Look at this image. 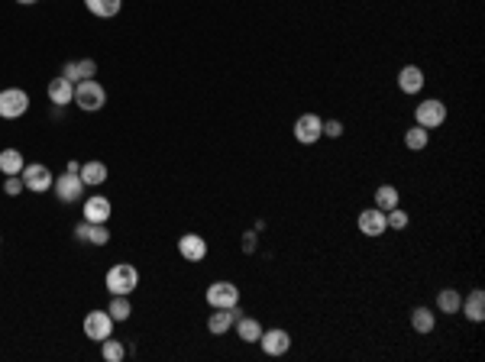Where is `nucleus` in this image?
<instances>
[{"mask_svg": "<svg viewBox=\"0 0 485 362\" xmlns=\"http://www.w3.org/2000/svg\"><path fill=\"white\" fill-rule=\"evenodd\" d=\"M71 104H78L81 110H88V113L100 110V107L107 104V90H104V84H98L94 78H85V81H78V84H75V98H71Z\"/></svg>", "mask_w": 485, "mask_h": 362, "instance_id": "f257e3e1", "label": "nucleus"}, {"mask_svg": "<svg viewBox=\"0 0 485 362\" xmlns=\"http://www.w3.org/2000/svg\"><path fill=\"white\" fill-rule=\"evenodd\" d=\"M136 285H140V272H136V265L120 262L107 272V291L110 294H133Z\"/></svg>", "mask_w": 485, "mask_h": 362, "instance_id": "f03ea898", "label": "nucleus"}, {"mask_svg": "<svg viewBox=\"0 0 485 362\" xmlns=\"http://www.w3.org/2000/svg\"><path fill=\"white\" fill-rule=\"evenodd\" d=\"M52 191H56V197L62 204H78L81 197H85V181H81V175L65 172L52 181Z\"/></svg>", "mask_w": 485, "mask_h": 362, "instance_id": "7ed1b4c3", "label": "nucleus"}, {"mask_svg": "<svg viewBox=\"0 0 485 362\" xmlns=\"http://www.w3.org/2000/svg\"><path fill=\"white\" fill-rule=\"evenodd\" d=\"M29 110V94L23 88H7L0 90V117L4 120H16Z\"/></svg>", "mask_w": 485, "mask_h": 362, "instance_id": "20e7f679", "label": "nucleus"}, {"mask_svg": "<svg viewBox=\"0 0 485 362\" xmlns=\"http://www.w3.org/2000/svg\"><path fill=\"white\" fill-rule=\"evenodd\" d=\"M20 178H23V185H26V191H36V195H46V191L52 188V172H49V165H43V162H33V165H23V172H20Z\"/></svg>", "mask_w": 485, "mask_h": 362, "instance_id": "39448f33", "label": "nucleus"}, {"mask_svg": "<svg viewBox=\"0 0 485 362\" xmlns=\"http://www.w3.org/2000/svg\"><path fill=\"white\" fill-rule=\"evenodd\" d=\"M414 123L424 130H437V126L447 123V104L443 100H424L414 110Z\"/></svg>", "mask_w": 485, "mask_h": 362, "instance_id": "423d86ee", "label": "nucleus"}, {"mask_svg": "<svg viewBox=\"0 0 485 362\" xmlns=\"http://www.w3.org/2000/svg\"><path fill=\"white\" fill-rule=\"evenodd\" d=\"M320 136H323V120L317 117V113H301V117L295 120V140L301 143V146H314Z\"/></svg>", "mask_w": 485, "mask_h": 362, "instance_id": "0eeeda50", "label": "nucleus"}, {"mask_svg": "<svg viewBox=\"0 0 485 362\" xmlns=\"http://www.w3.org/2000/svg\"><path fill=\"white\" fill-rule=\"evenodd\" d=\"M85 336H88V340H94V343L113 336V317L107 311H91L85 317Z\"/></svg>", "mask_w": 485, "mask_h": 362, "instance_id": "6e6552de", "label": "nucleus"}, {"mask_svg": "<svg viewBox=\"0 0 485 362\" xmlns=\"http://www.w3.org/2000/svg\"><path fill=\"white\" fill-rule=\"evenodd\" d=\"M243 314H239V304H233V307H214V314L207 317V330H211L214 336H224L226 330L233 327V324L239 321Z\"/></svg>", "mask_w": 485, "mask_h": 362, "instance_id": "1a4fd4ad", "label": "nucleus"}, {"mask_svg": "<svg viewBox=\"0 0 485 362\" xmlns=\"http://www.w3.org/2000/svg\"><path fill=\"white\" fill-rule=\"evenodd\" d=\"M356 227H359V233L363 237H382V233L388 230V223H385V210H379V207H369V210H363L359 214V220H356Z\"/></svg>", "mask_w": 485, "mask_h": 362, "instance_id": "9d476101", "label": "nucleus"}, {"mask_svg": "<svg viewBox=\"0 0 485 362\" xmlns=\"http://www.w3.org/2000/svg\"><path fill=\"white\" fill-rule=\"evenodd\" d=\"M207 304L211 307H233L239 304V288L233 281H214L207 288Z\"/></svg>", "mask_w": 485, "mask_h": 362, "instance_id": "9b49d317", "label": "nucleus"}, {"mask_svg": "<svg viewBox=\"0 0 485 362\" xmlns=\"http://www.w3.org/2000/svg\"><path fill=\"white\" fill-rule=\"evenodd\" d=\"M259 346H262V353L266 356H285L291 349V336L285 333V330H262V336H259Z\"/></svg>", "mask_w": 485, "mask_h": 362, "instance_id": "f8f14e48", "label": "nucleus"}, {"mask_svg": "<svg viewBox=\"0 0 485 362\" xmlns=\"http://www.w3.org/2000/svg\"><path fill=\"white\" fill-rule=\"evenodd\" d=\"M178 252H182L184 262H201V259L207 256V239L197 237V233H184V237L178 239Z\"/></svg>", "mask_w": 485, "mask_h": 362, "instance_id": "ddd939ff", "label": "nucleus"}, {"mask_svg": "<svg viewBox=\"0 0 485 362\" xmlns=\"http://www.w3.org/2000/svg\"><path fill=\"white\" fill-rule=\"evenodd\" d=\"M98 75V62L94 58H81V62H68L62 68V78H68L71 84H78V81H85V78H94Z\"/></svg>", "mask_w": 485, "mask_h": 362, "instance_id": "4468645a", "label": "nucleus"}, {"mask_svg": "<svg viewBox=\"0 0 485 362\" xmlns=\"http://www.w3.org/2000/svg\"><path fill=\"white\" fill-rule=\"evenodd\" d=\"M459 311L469 317L472 324H479V321H485V294H482V288H476V291H469L463 298V304H459Z\"/></svg>", "mask_w": 485, "mask_h": 362, "instance_id": "2eb2a0df", "label": "nucleus"}, {"mask_svg": "<svg viewBox=\"0 0 485 362\" xmlns=\"http://www.w3.org/2000/svg\"><path fill=\"white\" fill-rule=\"evenodd\" d=\"M71 98H75V84L68 81V78H52V84H49V100L56 107H68L71 104Z\"/></svg>", "mask_w": 485, "mask_h": 362, "instance_id": "dca6fc26", "label": "nucleus"}, {"mask_svg": "<svg viewBox=\"0 0 485 362\" xmlns=\"http://www.w3.org/2000/svg\"><path fill=\"white\" fill-rule=\"evenodd\" d=\"M398 88L405 90V94H417V90H424V71L417 68V65H405V68L398 71Z\"/></svg>", "mask_w": 485, "mask_h": 362, "instance_id": "f3484780", "label": "nucleus"}, {"mask_svg": "<svg viewBox=\"0 0 485 362\" xmlns=\"http://www.w3.org/2000/svg\"><path fill=\"white\" fill-rule=\"evenodd\" d=\"M110 201L107 197H88L85 201V220L88 223H107V217H110Z\"/></svg>", "mask_w": 485, "mask_h": 362, "instance_id": "a211bd4d", "label": "nucleus"}, {"mask_svg": "<svg viewBox=\"0 0 485 362\" xmlns=\"http://www.w3.org/2000/svg\"><path fill=\"white\" fill-rule=\"evenodd\" d=\"M26 159H23L20 149H0V172L4 175H20Z\"/></svg>", "mask_w": 485, "mask_h": 362, "instance_id": "6ab92c4d", "label": "nucleus"}, {"mask_svg": "<svg viewBox=\"0 0 485 362\" xmlns=\"http://www.w3.org/2000/svg\"><path fill=\"white\" fill-rule=\"evenodd\" d=\"M85 7L91 10L94 16H100V20H110V16L120 14V7H123V0H85Z\"/></svg>", "mask_w": 485, "mask_h": 362, "instance_id": "aec40b11", "label": "nucleus"}, {"mask_svg": "<svg viewBox=\"0 0 485 362\" xmlns=\"http://www.w3.org/2000/svg\"><path fill=\"white\" fill-rule=\"evenodd\" d=\"M107 314L117 321H130V314H133V304H130V294H113L110 304H107Z\"/></svg>", "mask_w": 485, "mask_h": 362, "instance_id": "412c9836", "label": "nucleus"}, {"mask_svg": "<svg viewBox=\"0 0 485 362\" xmlns=\"http://www.w3.org/2000/svg\"><path fill=\"white\" fill-rule=\"evenodd\" d=\"M236 336L243 343H259V336H262L259 321H256V317H239L236 321Z\"/></svg>", "mask_w": 485, "mask_h": 362, "instance_id": "4be33fe9", "label": "nucleus"}, {"mask_svg": "<svg viewBox=\"0 0 485 362\" xmlns=\"http://www.w3.org/2000/svg\"><path fill=\"white\" fill-rule=\"evenodd\" d=\"M78 175H81V181H85V185H104V181H107V165H104V162H98V159L85 162Z\"/></svg>", "mask_w": 485, "mask_h": 362, "instance_id": "5701e85b", "label": "nucleus"}, {"mask_svg": "<svg viewBox=\"0 0 485 362\" xmlns=\"http://www.w3.org/2000/svg\"><path fill=\"white\" fill-rule=\"evenodd\" d=\"M398 201H401V195H398V188H395V185H379V188H375V207H379V210L398 207Z\"/></svg>", "mask_w": 485, "mask_h": 362, "instance_id": "b1692460", "label": "nucleus"}, {"mask_svg": "<svg viewBox=\"0 0 485 362\" xmlns=\"http://www.w3.org/2000/svg\"><path fill=\"white\" fill-rule=\"evenodd\" d=\"M434 324H437V317L430 307H414V311H411V327H414L417 333H430Z\"/></svg>", "mask_w": 485, "mask_h": 362, "instance_id": "393cba45", "label": "nucleus"}, {"mask_svg": "<svg viewBox=\"0 0 485 362\" xmlns=\"http://www.w3.org/2000/svg\"><path fill=\"white\" fill-rule=\"evenodd\" d=\"M459 304H463V294L453 291V288H447V291L437 294V307H440V314H459Z\"/></svg>", "mask_w": 485, "mask_h": 362, "instance_id": "a878e982", "label": "nucleus"}, {"mask_svg": "<svg viewBox=\"0 0 485 362\" xmlns=\"http://www.w3.org/2000/svg\"><path fill=\"white\" fill-rule=\"evenodd\" d=\"M100 356H104V362H123L127 346L120 340H113V336H107V340H100Z\"/></svg>", "mask_w": 485, "mask_h": 362, "instance_id": "bb28decb", "label": "nucleus"}, {"mask_svg": "<svg viewBox=\"0 0 485 362\" xmlns=\"http://www.w3.org/2000/svg\"><path fill=\"white\" fill-rule=\"evenodd\" d=\"M427 140H430V136H427V130H424V126H417V123L411 126L408 133H405V146H408L411 152H421V149L427 146Z\"/></svg>", "mask_w": 485, "mask_h": 362, "instance_id": "cd10ccee", "label": "nucleus"}, {"mask_svg": "<svg viewBox=\"0 0 485 362\" xmlns=\"http://www.w3.org/2000/svg\"><path fill=\"white\" fill-rule=\"evenodd\" d=\"M107 239H110L107 223H88V243L91 246H107Z\"/></svg>", "mask_w": 485, "mask_h": 362, "instance_id": "c85d7f7f", "label": "nucleus"}, {"mask_svg": "<svg viewBox=\"0 0 485 362\" xmlns=\"http://www.w3.org/2000/svg\"><path fill=\"white\" fill-rule=\"evenodd\" d=\"M385 223H388V230H405V227H408V214L401 207H392V210H385Z\"/></svg>", "mask_w": 485, "mask_h": 362, "instance_id": "c756f323", "label": "nucleus"}, {"mask_svg": "<svg viewBox=\"0 0 485 362\" xmlns=\"http://www.w3.org/2000/svg\"><path fill=\"white\" fill-rule=\"evenodd\" d=\"M23 188H26V185H23V178H20V175H7V181H4V195L16 197Z\"/></svg>", "mask_w": 485, "mask_h": 362, "instance_id": "7c9ffc66", "label": "nucleus"}, {"mask_svg": "<svg viewBox=\"0 0 485 362\" xmlns=\"http://www.w3.org/2000/svg\"><path fill=\"white\" fill-rule=\"evenodd\" d=\"M323 136H333V140L343 136V123H340V120H327V123H323Z\"/></svg>", "mask_w": 485, "mask_h": 362, "instance_id": "2f4dec72", "label": "nucleus"}, {"mask_svg": "<svg viewBox=\"0 0 485 362\" xmlns=\"http://www.w3.org/2000/svg\"><path fill=\"white\" fill-rule=\"evenodd\" d=\"M243 252H256V230L243 233Z\"/></svg>", "mask_w": 485, "mask_h": 362, "instance_id": "473e14b6", "label": "nucleus"}, {"mask_svg": "<svg viewBox=\"0 0 485 362\" xmlns=\"http://www.w3.org/2000/svg\"><path fill=\"white\" fill-rule=\"evenodd\" d=\"M75 239H78V243H88V220L75 227Z\"/></svg>", "mask_w": 485, "mask_h": 362, "instance_id": "72a5a7b5", "label": "nucleus"}, {"mask_svg": "<svg viewBox=\"0 0 485 362\" xmlns=\"http://www.w3.org/2000/svg\"><path fill=\"white\" fill-rule=\"evenodd\" d=\"M16 4H26V7H29V4H39V0H16Z\"/></svg>", "mask_w": 485, "mask_h": 362, "instance_id": "f704fd0d", "label": "nucleus"}]
</instances>
